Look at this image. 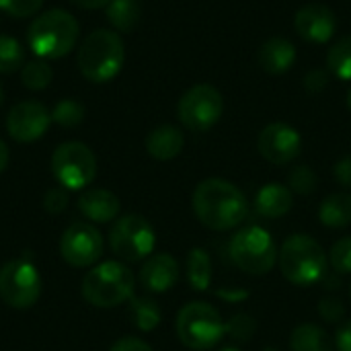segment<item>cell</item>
<instances>
[{"instance_id": "cell-1", "label": "cell", "mask_w": 351, "mask_h": 351, "mask_svg": "<svg viewBox=\"0 0 351 351\" xmlns=\"http://www.w3.org/2000/svg\"><path fill=\"white\" fill-rule=\"evenodd\" d=\"M193 212L210 230H232L249 216L247 195L224 179H206L193 191Z\"/></svg>"}, {"instance_id": "cell-2", "label": "cell", "mask_w": 351, "mask_h": 351, "mask_svg": "<svg viewBox=\"0 0 351 351\" xmlns=\"http://www.w3.org/2000/svg\"><path fill=\"white\" fill-rule=\"evenodd\" d=\"M125 47L121 37L109 29H97L78 47V68L90 82H109L123 66Z\"/></svg>"}, {"instance_id": "cell-3", "label": "cell", "mask_w": 351, "mask_h": 351, "mask_svg": "<svg viewBox=\"0 0 351 351\" xmlns=\"http://www.w3.org/2000/svg\"><path fill=\"white\" fill-rule=\"evenodd\" d=\"M282 276L294 286H315L327 269V255L319 241L308 234H292L278 251Z\"/></svg>"}, {"instance_id": "cell-4", "label": "cell", "mask_w": 351, "mask_h": 351, "mask_svg": "<svg viewBox=\"0 0 351 351\" xmlns=\"http://www.w3.org/2000/svg\"><path fill=\"white\" fill-rule=\"evenodd\" d=\"M78 21L62 8H51L39 16L29 27L27 39L31 49L39 58L56 60L72 51L78 41Z\"/></svg>"}, {"instance_id": "cell-5", "label": "cell", "mask_w": 351, "mask_h": 351, "mask_svg": "<svg viewBox=\"0 0 351 351\" xmlns=\"http://www.w3.org/2000/svg\"><path fill=\"white\" fill-rule=\"evenodd\" d=\"M82 296L99 308H113L134 296V274L125 263L105 261L82 280Z\"/></svg>"}, {"instance_id": "cell-6", "label": "cell", "mask_w": 351, "mask_h": 351, "mask_svg": "<svg viewBox=\"0 0 351 351\" xmlns=\"http://www.w3.org/2000/svg\"><path fill=\"white\" fill-rule=\"evenodd\" d=\"M175 327L181 343L193 351L212 350L226 335L220 313L206 302H191L183 306L177 315Z\"/></svg>"}, {"instance_id": "cell-7", "label": "cell", "mask_w": 351, "mask_h": 351, "mask_svg": "<svg viewBox=\"0 0 351 351\" xmlns=\"http://www.w3.org/2000/svg\"><path fill=\"white\" fill-rule=\"evenodd\" d=\"M230 259L251 276H265L278 263V249L271 234L263 226H247L230 241Z\"/></svg>"}, {"instance_id": "cell-8", "label": "cell", "mask_w": 351, "mask_h": 351, "mask_svg": "<svg viewBox=\"0 0 351 351\" xmlns=\"http://www.w3.org/2000/svg\"><path fill=\"white\" fill-rule=\"evenodd\" d=\"M51 171L64 189H84L93 183L97 175V158L86 144L66 142L53 150Z\"/></svg>"}, {"instance_id": "cell-9", "label": "cell", "mask_w": 351, "mask_h": 351, "mask_svg": "<svg viewBox=\"0 0 351 351\" xmlns=\"http://www.w3.org/2000/svg\"><path fill=\"white\" fill-rule=\"evenodd\" d=\"M156 245V234L152 224L140 214H128L115 220L109 232L111 251L123 261H140L150 257Z\"/></svg>"}, {"instance_id": "cell-10", "label": "cell", "mask_w": 351, "mask_h": 351, "mask_svg": "<svg viewBox=\"0 0 351 351\" xmlns=\"http://www.w3.org/2000/svg\"><path fill=\"white\" fill-rule=\"evenodd\" d=\"M41 296V276L31 261L14 259L0 269V298L10 308H31Z\"/></svg>"}, {"instance_id": "cell-11", "label": "cell", "mask_w": 351, "mask_h": 351, "mask_svg": "<svg viewBox=\"0 0 351 351\" xmlns=\"http://www.w3.org/2000/svg\"><path fill=\"white\" fill-rule=\"evenodd\" d=\"M224 111V99L212 84L191 86L179 101V119L193 132H208L218 123Z\"/></svg>"}, {"instance_id": "cell-12", "label": "cell", "mask_w": 351, "mask_h": 351, "mask_svg": "<svg viewBox=\"0 0 351 351\" xmlns=\"http://www.w3.org/2000/svg\"><path fill=\"white\" fill-rule=\"evenodd\" d=\"M60 255L72 267H90L103 255V237L88 222H74L60 239Z\"/></svg>"}, {"instance_id": "cell-13", "label": "cell", "mask_w": 351, "mask_h": 351, "mask_svg": "<svg viewBox=\"0 0 351 351\" xmlns=\"http://www.w3.org/2000/svg\"><path fill=\"white\" fill-rule=\"evenodd\" d=\"M257 146H259L261 156L267 162L288 165L294 158H298V154L302 150V138L292 125H288L284 121H276L261 130Z\"/></svg>"}, {"instance_id": "cell-14", "label": "cell", "mask_w": 351, "mask_h": 351, "mask_svg": "<svg viewBox=\"0 0 351 351\" xmlns=\"http://www.w3.org/2000/svg\"><path fill=\"white\" fill-rule=\"evenodd\" d=\"M51 121V113L37 101H23L8 111L6 130L8 136L16 142H35L39 140Z\"/></svg>"}, {"instance_id": "cell-15", "label": "cell", "mask_w": 351, "mask_h": 351, "mask_svg": "<svg viewBox=\"0 0 351 351\" xmlns=\"http://www.w3.org/2000/svg\"><path fill=\"white\" fill-rule=\"evenodd\" d=\"M294 27L302 39L311 43H327L335 33L337 19L325 4H306L296 12Z\"/></svg>"}, {"instance_id": "cell-16", "label": "cell", "mask_w": 351, "mask_h": 351, "mask_svg": "<svg viewBox=\"0 0 351 351\" xmlns=\"http://www.w3.org/2000/svg\"><path fill=\"white\" fill-rule=\"evenodd\" d=\"M179 280V263L167 253H158L146 259L140 269V284L154 294L169 292Z\"/></svg>"}, {"instance_id": "cell-17", "label": "cell", "mask_w": 351, "mask_h": 351, "mask_svg": "<svg viewBox=\"0 0 351 351\" xmlns=\"http://www.w3.org/2000/svg\"><path fill=\"white\" fill-rule=\"evenodd\" d=\"M119 197L109 189H86L78 199V210L93 222L105 224L117 218Z\"/></svg>"}, {"instance_id": "cell-18", "label": "cell", "mask_w": 351, "mask_h": 351, "mask_svg": "<svg viewBox=\"0 0 351 351\" xmlns=\"http://www.w3.org/2000/svg\"><path fill=\"white\" fill-rule=\"evenodd\" d=\"M294 206L292 189L282 183H267L255 195V210L259 216L276 220L286 216Z\"/></svg>"}, {"instance_id": "cell-19", "label": "cell", "mask_w": 351, "mask_h": 351, "mask_svg": "<svg viewBox=\"0 0 351 351\" xmlns=\"http://www.w3.org/2000/svg\"><path fill=\"white\" fill-rule=\"evenodd\" d=\"M257 62L267 74H284L296 62V47L288 39L271 37L259 47Z\"/></svg>"}, {"instance_id": "cell-20", "label": "cell", "mask_w": 351, "mask_h": 351, "mask_svg": "<svg viewBox=\"0 0 351 351\" xmlns=\"http://www.w3.org/2000/svg\"><path fill=\"white\" fill-rule=\"evenodd\" d=\"M185 146V136L177 125L165 123L154 128L146 138V150L156 160H173L181 154Z\"/></svg>"}, {"instance_id": "cell-21", "label": "cell", "mask_w": 351, "mask_h": 351, "mask_svg": "<svg viewBox=\"0 0 351 351\" xmlns=\"http://www.w3.org/2000/svg\"><path fill=\"white\" fill-rule=\"evenodd\" d=\"M290 351H335V348L325 329L313 323H304L292 331Z\"/></svg>"}, {"instance_id": "cell-22", "label": "cell", "mask_w": 351, "mask_h": 351, "mask_svg": "<svg viewBox=\"0 0 351 351\" xmlns=\"http://www.w3.org/2000/svg\"><path fill=\"white\" fill-rule=\"evenodd\" d=\"M319 220L329 228H346L351 224V193H333L323 199Z\"/></svg>"}, {"instance_id": "cell-23", "label": "cell", "mask_w": 351, "mask_h": 351, "mask_svg": "<svg viewBox=\"0 0 351 351\" xmlns=\"http://www.w3.org/2000/svg\"><path fill=\"white\" fill-rule=\"evenodd\" d=\"M140 16H142L140 0H111L107 4V19L117 31H123V33L134 31Z\"/></svg>"}, {"instance_id": "cell-24", "label": "cell", "mask_w": 351, "mask_h": 351, "mask_svg": "<svg viewBox=\"0 0 351 351\" xmlns=\"http://www.w3.org/2000/svg\"><path fill=\"white\" fill-rule=\"evenodd\" d=\"M187 280H189V286L197 292H204L210 288V282H212V259L210 255L195 247L191 249L189 257H187Z\"/></svg>"}, {"instance_id": "cell-25", "label": "cell", "mask_w": 351, "mask_h": 351, "mask_svg": "<svg viewBox=\"0 0 351 351\" xmlns=\"http://www.w3.org/2000/svg\"><path fill=\"white\" fill-rule=\"evenodd\" d=\"M130 315H132L134 325L144 333L156 329L162 319L160 306L152 298H134L132 296L130 298Z\"/></svg>"}, {"instance_id": "cell-26", "label": "cell", "mask_w": 351, "mask_h": 351, "mask_svg": "<svg viewBox=\"0 0 351 351\" xmlns=\"http://www.w3.org/2000/svg\"><path fill=\"white\" fill-rule=\"evenodd\" d=\"M329 70L339 80H351V35L337 39L327 53Z\"/></svg>"}, {"instance_id": "cell-27", "label": "cell", "mask_w": 351, "mask_h": 351, "mask_svg": "<svg viewBox=\"0 0 351 351\" xmlns=\"http://www.w3.org/2000/svg\"><path fill=\"white\" fill-rule=\"evenodd\" d=\"M25 66L23 45L8 35H0V74H10Z\"/></svg>"}, {"instance_id": "cell-28", "label": "cell", "mask_w": 351, "mask_h": 351, "mask_svg": "<svg viewBox=\"0 0 351 351\" xmlns=\"http://www.w3.org/2000/svg\"><path fill=\"white\" fill-rule=\"evenodd\" d=\"M51 68L47 62L43 60H33V62H25L23 70H21V80L27 88L31 90H41L51 82Z\"/></svg>"}, {"instance_id": "cell-29", "label": "cell", "mask_w": 351, "mask_h": 351, "mask_svg": "<svg viewBox=\"0 0 351 351\" xmlns=\"http://www.w3.org/2000/svg\"><path fill=\"white\" fill-rule=\"evenodd\" d=\"M51 119L64 128H74L84 119V107L78 101H60L51 111Z\"/></svg>"}, {"instance_id": "cell-30", "label": "cell", "mask_w": 351, "mask_h": 351, "mask_svg": "<svg viewBox=\"0 0 351 351\" xmlns=\"http://www.w3.org/2000/svg\"><path fill=\"white\" fill-rule=\"evenodd\" d=\"M288 185L292 191H296L300 195H311L317 187V175L308 165H298L296 169L290 171Z\"/></svg>"}, {"instance_id": "cell-31", "label": "cell", "mask_w": 351, "mask_h": 351, "mask_svg": "<svg viewBox=\"0 0 351 351\" xmlns=\"http://www.w3.org/2000/svg\"><path fill=\"white\" fill-rule=\"evenodd\" d=\"M329 261L335 274H351V237L339 239L329 253Z\"/></svg>"}, {"instance_id": "cell-32", "label": "cell", "mask_w": 351, "mask_h": 351, "mask_svg": "<svg viewBox=\"0 0 351 351\" xmlns=\"http://www.w3.org/2000/svg\"><path fill=\"white\" fill-rule=\"evenodd\" d=\"M224 327H226V335H230L237 341H249L253 337L255 329H257L255 321L251 317H247V315L232 317L228 323H224Z\"/></svg>"}, {"instance_id": "cell-33", "label": "cell", "mask_w": 351, "mask_h": 351, "mask_svg": "<svg viewBox=\"0 0 351 351\" xmlns=\"http://www.w3.org/2000/svg\"><path fill=\"white\" fill-rule=\"evenodd\" d=\"M43 0H0V10L16 16V19H25L35 14L41 8Z\"/></svg>"}, {"instance_id": "cell-34", "label": "cell", "mask_w": 351, "mask_h": 351, "mask_svg": "<svg viewBox=\"0 0 351 351\" xmlns=\"http://www.w3.org/2000/svg\"><path fill=\"white\" fill-rule=\"evenodd\" d=\"M43 206H45V210H47L49 214H60V212H64L66 206H68V193H66V189H64L62 185H60V187L47 189V193L43 195Z\"/></svg>"}, {"instance_id": "cell-35", "label": "cell", "mask_w": 351, "mask_h": 351, "mask_svg": "<svg viewBox=\"0 0 351 351\" xmlns=\"http://www.w3.org/2000/svg\"><path fill=\"white\" fill-rule=\"evenodd\" d=\"M319 313L327 323H339L346 317V308L339 298H323L319 302Z\"/></svg>"}, {"instance_id": "cell-36", "label": "cell", "mask_w": 351, "mask_h": 351, "mask_svg": "<svg viewBox=\"0 0 351 351\" xmlns=\"http://www.w3.org/2000/svg\"><path fill=\"white\" fill-rule=\"evenodd\" d=\"M109 351H154L146 341L138 339V337H121L119 341L113 343V348Z\"/></svg>"}, {"instance_id": "cell-37", "label": "cell", "mask_w": 351, "mask_h": 351, "mask_svg": "<svg viewBox=\"0 0 351 351\" xmlns=\"http://www.w3.org/2000/svg\"><path fill=\"white\" fill-rule=\"evenodd\" d=\"M327 80H329V76L325 70H311L304 78V86L311 93H319L327 86Z\"/></svg>"}, {"instance_id": "cell-38", "label": "cell", "mask_w": 351, "mask_h": 351, "mask_svg": "<svg viewBox=\"0 0 351 351\" xmlns=\"http://www.w3.org/2000/svg\"><path fill=\"white\" fill-rule=\"evenodd\" d=\"M333 175H335V179H337L343 187H351V154L343 156V158L333 167Z\"/></svg>"}, {"instance_id": "cell-39", "label": "cell", "mask_w": 351, "mask_h": 351, "mask_svg": "<svg viewBox=\"0 0 351 351\" xmlns=\"http://www.w3.org/2000/svg\"><path fill=\"white\" fill-rule=\"evenodd\" d=\"M335 348H337V351H351V321L343 323V325L337 329Z\"/></svg>"}, {"instance_id": "cell-40", "label": "cell", "mask_w": 351, "mask_h": 351, "mask_svg": "<svg viewBox=\"0 0 351 351\" xmlns=\"http://www.w3.org/2000/svg\"><path fill=\"white\" fill-rule=\"evenodd\" d=\"M218 296H220V298H224V300H228V302H237V300L247 298V296H249V292H247V290H243V292H234V290H218Z\"/></svg>"}, {"instance_id": "cell-41", "label": "cell", "mask_w": 351, "mask_h": 351, "mask_svg": "<svg viewBox=\"0 0 351 351\" xmlns=\"http://www.w3.org/2000/svg\"><path fill=\"white\" fill-rule=\"evenodd\" d=\"M70 2L76 4V6H80V8H103L111 0H70Z\"/></svg>"}, {"instance_id": "cell-42", "label": "cell", "mask_w": 351, "mask_h": 351, "mask_svg": "<svg viewBox=\"0 0 351 351\" xmlns=\"http://www.w3.org/2000/svg\"><path fill=\"white\" fill-rule=\"evenodd\" d=\"M8 156H10V152H8V146L0 140V173L6 169V165H8Z\"/></svg>"}, {"instance_id": "cell-43", "label": "cell", "mask_w": 351, "mask_h": 351, "mask_svg": "<svg viewBox=\"0 0 351 351\" xmlns=\"http://www.w3.org/2000/svg\"><path fill=\"white\" fill-rule=\"evenodd\" d=\"M348 107L351 109V88H350V93H348Z\"/></svg>"}, {"instance_id": "cell-44", "label": "cell", "mask_w": 351, "mask_h": 351, "mask_svg": "<svg viewBox=\"0 0 351 351\" xmlns=\"http://www.w3.org/2000/svg\"><path fill=\"white\" fill-rule=\"evenodd\" d=\"M220 351H241V350H237V348H224V350H220Z\"/></svg>"}, {"instance_id": "cell-45", "label": "cell", "mask_w": 351, "mask_h": 351, "mask_svg": "<svg viewBox=\"0 0 351 351\" xmlns=\"http://www.w3.org/2000/svg\"><path fill=\"white\" fill-rule=\"evenodd\" d=\"M2 99H4V95H2V86H0V105H2Z\"/></svg>"}, {"instance_id": "cell-46", "label": "cell", "mask_w": 351, "mask_h": 351, "mask_svg": "<svg viewBox=\"0 0 351 351\" xmlns=\"http://www.w3.org/2000/svg\"><path fill=\"white\" fill-rule=\"evenodd\" d=\"M350 296H351V288H350Z\"/></svg>"}]
</instances>
